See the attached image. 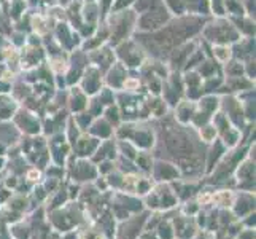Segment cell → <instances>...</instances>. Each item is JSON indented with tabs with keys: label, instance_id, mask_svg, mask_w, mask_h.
<instances>
[{
	"label": "cell",
	"instance_id": "1",
	"mask_svg": "<svg viewBox=\"0 0 256 239\" xmlns=\"http://www.w3.org/2000/svg\"><path fill=\"white\" fill-rule=\"evenodd\" d=\"M161 234H162V237H166V239H169L170 237V231H169V228H162V231H161Z\"/></svg>",
	"mask_w": 256,
	"mask_h": 239
}]
</instances>
